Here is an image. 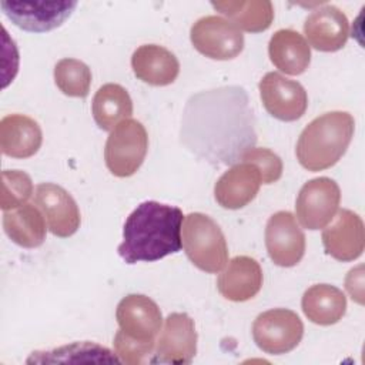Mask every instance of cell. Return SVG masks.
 <instances>
[{"label": "cell", "mask_w": 365, "mask_h": 365, "mask_svg": "<svg viewBox=\"0 0 365 365\" xmlns=\"http://www.w3.org/2000/svg\"><path fill=\"white\" fill-rule=\"evenodd\" d=\"M34 202L41 210L53 235L67 238L80 228L81 217L77 202L63 187L53 182L38 184Z\"/></svg>", "instance_id": "obj_12"}, {"label": "cell", "mask_w": 365, "mask_h": 365, "mask_svg": "<svg viewBox=\"0 0 365 365\" xmlns=\"http://www.w3.org/2000/svg\"><path fill=\"white\" fill-rule=\"evenodd\" d=\"M147 150L148 135L144 125L134 118H127L111 130L106 141V165L115 177H130L141 167Z\"/></svg>", "instance_id": "obj_5"}, {"label": "cell", "mask_w": 365, "mask_h": 365, "mask_svg": "<svg viewBox=\"0 0 365 365\" xmlns=\"http://www.w3.org/2000/svg\"><path fill=\"white\" fill-rule=\"evenodd\" d=\"M211 6L240 30L248 33L265 31L274 20V6L268 0L212 1Z\"/></svg>", "instance_id": "obj_25"}, {"label": "cell", "mask_w": 365, "mask_h": 365, "mask_svg": "<svg viewBox=\"0 0 365 365\" xmlns=\"http://www.w3.org/2000/svg\"><path fill=\"white\" fill-rule=\"evenodd\" d=\"M262 279V269L254 258L248 255H237L220 274L217 288L225 299L244 302L259 292Z\"/></svg>", "instance_id": "obj_18"}, {"label": "cell", "mask_w": 365, "mask_h": 365, "mask_svg": "<svg viewBox=\"0 0 365 365\" xmlns=\"http://www.w3.org/2000/svg\"><path fill=\"white\" fill-rule=\"evenodd\" d=\"M54 81L63 94L84 98L90 91L91 70L77 58H61L54 66Z\"/></svg>", "instance_id": "obj_26"}, {"label": "cell", "mask_w": 365, "mask_h": 365, "mask_svg": "<svg viewBox=\"0 0 365 365\" xmlns=\"http://www.w3.org/2000/svg\"><path fill=\"white\" fill-rule=\"evenodd\" d=\"M120 329L133 339L141 342H154L161 329L163 315L158 305L141 294L124 297L115 311Z\"/></svg>", "instance_id": "obj_14"}, {"label": "cell", "mask_w": 365, "mask_h": 365, "mask_svg": "<svg viewBox=\"0 0 365 365\" xmlns=\"http://www.w3.org/2000/svg\"><path fill=\"white\" fill-rule=\"evenodd\" d=\"M258 88L261 101L272 117L281 121H295L305 114L308 96L298 81L269 71L261 78Z\"/></svg>", "instance_id": "obj_9"}, {"label": "cell", "mask_w": 365, "mask_h": 365, "mask_svg": "<svg viewBox=\"0 0 365 365\" xmlns=\"http://www.w3.org/2000/svg\"><path fill=\"white\" fill-rule=\"evenodd\" d=\"M265 247L279 267L297 265L305 254V235L289 211L272 214L265 227Z\"/></svg>", "instance_id": "obj_10"}, {"label": "cell", "mask_w": 365, "mask_h": 365, "mask_svg": "<svg viewBox=\"0 0 365 365\" xmlns=\"http://www.w3.org/2000/svg\"><path fill=\"white\" fill-rule=\"evenodd\" d=\"M114 352L117 354L121 362L130 365H140L145 362V358L153 352L154 342H141L130 338L121 329L114 335Z\"/></svg>", "instance_id": "obj_29"}, {"label": "cell", "mask_w": 365, "mask_h": 365, "mask_svg": "<svg viewBox=\"0 0 365 365\" xmlns=\"http://www.w3.org/2000/svg\"><path fill=\"white\" fill-rule=\"evenodd\" d=\"M3 13L13 24L34 33H44L60 27L77 7V1H1Z\"/></svg>", "instance_id": "obj_13"}, {"label": "cell", "mask_w": 365, "mask_h": 365, "mask_svg": "<svg viewBox=\"0 0 365 365\" xmlns=\"http://www.w3.org/2000/svg\"><path fill=\"white\" fill-rule=\"evenodd\" d=\"M181 242L188 259L201 271L215 274L228 262V247L220 225L202 212L184 217Z\"/></svg>", "instance_id": "obj_4"}, {"label": "cell", "mask_w": 365, "mask_h": 365, "mask_svg": "<svg viewBox=\"0 0 365 365\" xmlns=\"http://www.w3.org/2000/svg\"><path fill=\"white\" fill-rule=\"evenodd\" d=\"M91 111L96 124L104 131H111L133 114V101L123 86L107 83L94 94Z\"/></svg>", "instance_id": "obj_24"}, {"label": "cell", "mask_w": 365, "mask_h": 365, "mask_svg": "<svg viewBox=\"0 0 365 365\" xmlns=\"http://www.w3.org/2000/svg\"><path fill=\"white\" fill-rule=\"evenodd\" d=\"M345 288L351 298L358 302L364 304V267L358 265L356 268H352L346 278H345Z\"/></svg>", "instance_id": "obj_30"}, {"label": "cell", "mask_w": 365, "mask_h": 365, "mask_svg": "<svg viewBox=\"0 0 365 365\" xmlns=\"http://www.w3.org/2000/svg\"><path fill=\"white\" fill-rule=\"evenodd\" d=\"M34 188L29 174L20 170H4L1 173V198L3 211L19 208L27 202Z\"/></svg>", "instance_id": "obj_27"}, {"label": "cell", "mask_w": 365, "mask_h": 365, "mask_svg": "<svg viewBox=\"0 0 365 365\" xmlns=\"http://www.w3.org/2000/svg\"><path fill=\"white\" fill-rule=\"evenodd\" d=\"M301 307L311 322L327 327L342 319L346 311V298L334 285L315 284L304 292Z\"/></svg>", "instance_id": "obj_22"}, {"label": "cell", "mask_w": 365, "mask_h": 365, "mask_svg": "<svg viewBox=\"0 0 365 365\" xmlns=\"http://www.w3.org/2000/svg\"><path fill=\"white\" fill-rule=\"evenodd\" d=\"M184 214L178 207L144 201L127 217L118 255L125 264L153 262L181 250Z\"/></svg>", "instance_id": "obj_2"}, {"label": "cell", "mask_w": 365, "mask_h": 365, "mask_svg": "<svg viewBox=\"0 0 365 365\" xmlns=\"http://www.w3.org/2000/svg\"><path fill=\"white\" fill-rule=\"evenodd\" d=\"M304 335L299 317L287 308H274L259 314L252 324V338L259 349L282 355L298 346Z\"/></svg>", "instance_id": "obj_6"}, {"label": "cell", "mask_w": 365, "mask_h": 365, "mask_svg": "<svg viewBox=\"0 0 365 365\" xmlns=\"http://www.w3.org/2000/svg\"><path fill=\"white\" fill-rule=\"evenodd\" d=\"M354 131V117L346 111H329L314 118L297 141L299 164L308 171L331 168L345 154Z\"/></svg>", "instance_id": "obj_3"}, {"label": "cell", "mask_w": 365, "mask_h": 365, "mask_svg": "<svg viewBox=\"0 0 365 365\" xmlns=\"http://www.w3.org/2000/svg\"><path fill=\"white\" fill-rule=\"evenodd\" d=\"M194 48L212 60H231L244 48L242 31L228 19L204 16L190 30Z\"/></svg>", "instance_id": "obj_7"}, {"label": "cell", "mask_w": 365, "mask_h": 365, "mask_svg": "<svg viewBox=\"0 0 365 365\" xmlns=\"http://www.w3.org/2000/svg\"><path fill=\"white\" fill-rule=\"evenodd\" d=\"M262 177L258 168L241 161L228 168L214 185L215 201L227 210H240L248 205L259 191Z\"/></svg>", "instance_id": "obj_17"}, {"label": "cell", "mask_w": 365, "mask_h": 365, "mask_svg": "<svg viewBox=\"0 0 365 365\" xmlns=\"http://www.w3.org/2000/svg\"><path fill=\"white\" fill-rule=\"evenodd\" d=\"M304 34L315 50L332 53L346 44L349 23L342 10L332 4H324L305 19Z\"/></svg>", "instance_id": "obj_16"}, {"label": "cell", "mask_w": 365, "mask_h": 365, "mask_svg": "<svg viewBox=\"0 0 365 365\" xmlns=\"http://www.w3.org/2000/svg\"><path fill=\"white\" fill-rule=\"evenodd\" d=\"M322 244L325 252L338 261L348 262L359 258L365 247L361 217L351 210H339L334 224L322 231Z\"/></svg>", "instance_id": "obj_15"}, {"label": "cell", "mask_w": 365, "mask_h": 365, "mask_svg": "<svg viewBox=\"0 0 365 365\" xmlns=\"http://www.w3.org/2000/svg\"><path fill=\"white\" fill-rule=\"evenodd\" d=\"M247 103L238 87L194 96L185 107L181 133L187 145L210 160L234 163L255 143Z\"/></svg>", "instance_id": "obj_1"}, {"label": "cell", "mask_w": 365, "mask_h": 365, "mask_svg": "<svg viewBox=\"0 0 365 365\" xmlns=\"http://www.w3.org/2000/svg\"><path fill=\"white\" fill-rule=\"evenodd\" d=\"M3 228L7 237L23 248L40 247L46 240V221L40 210L31 204L4 211Z\"/></svg>", "instance_id": "obj_23"}, {"label": "cell", "mask_w": 365, "mask_h": 365, "mask_svg": "<svg viewBox=\"0 0 365 365\" xmlns=\"http://www.w3.org/2000/svg\"><path fill=\"white\" fill-rule=\"evenodd\" d=\"M197 352L194 321L184 312H173L165 318L151 364H190Z\"/></svg>", "instance_id": "obj_11"}, {"label": "cell", "mask_w": 365, "mask_h": 365, "mask_svg": "<svg viewBox=\"0 0 365 365\" xmlns=\"http://www.w3.org/2000/svg\"><path fill=\"white\" fill-rule=\"evenodd\" d=\"M241 161L254 164L262 177V184H272L282 175L281 158L268 148L251 147L241 154Z\"/></svg>", "instance_id": "obj_28"}, {"label": "cell", "mask_w": 365, "mask_h": 365, "mask_svg": "<svg viewBox=\"0 0 365 365\" xmlns=\"http://www.w3.org/2000/svg\"><path fill=\"white\" fill-rule=\"evenodd\" d=\"M268 54L272 64L289 76L302 74L311 63V48L307 40L291 29H281L272 34Z\"/></svg>", "instance_id": "obj_21"}, {"label": "cell", "mask_w": 365, "mask_h": 365, "mask_svg": "<svg viewBox=\"0 0 365 365\" xmlns=\"http://www.w3.org/2000/svg\"><path fill=\"white\" fill-rule=\"evenodd\" d=\"M43 143V133L36 120L24 114H9L0 121L1 153L13 158L34 155Z\"/></svg>", "instance_id": "obj_19"}, {"label": "cell", "mask_w": 365, "mask_h": 365, "mask_svg": "<svg viewBox=\"0 0 365 365\" xmlns=\"http://www.w3.org/2000/svg\"><path fill=\"white\" fill-rule=\"evenodd\" d=\"M131 67L138 80L160 87L174 83L180 73L177 57L158 44L140 46L133 53Z\"/></svg>", "instance_id": "obj_20"}, {"label": "cell", "mask_w": 365, "mask_h": 365, "mask_svg": "<svg viewBox=\"0 0 365 365\" xmlns=\"http://www.w3.org/2000/svg\"><path fill=\"white\" fill-rule=\"evenodd\" d=\"M341 190L328 177H318L307 181L297 197L295 212L299 224L307 230L327 227L339 208Z\"/></svg>", "instance_id": "obj_8"}]
</instances>
